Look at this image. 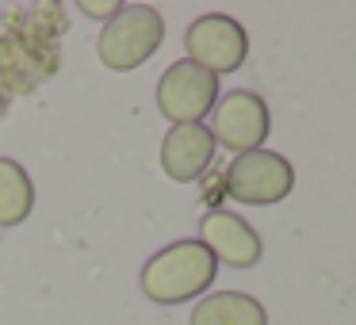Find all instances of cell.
<instances>
[{
    "mask_svg": "<svg viewBox=\"0 0 356 325\" xmlns=\"http://www.w3.org/2000/svg\"><path fill=\"white\" fill-rule=\"evenodd\" d=\"M218 276V264L195 238L172 241V245L157 249L146 264H142V294L157 306H180V302L203 299Z\"/></svg>",
    "mask_w": 356,
    "mask_h": 325,
    "instance_id": "cell-1",
    "label": "cell"
},
{
    "mask_svg": "<svg viewBox=\"0 0 356 325\" xmlns=\"http://www.w3.org/2000/svg\"><path fill=\"white\" fill-rule=\"evenodd\" d=\"M184 50H188V62L207 69L211 77H222V73H238L245 65L249 35L234 16L207 12V16L192 19V27L184 31Z\"/></svg>",
    "mask_w": 356,
    "mask_h": 325,
    "instance_id": "cell-4",
    "label": "cell"
},
{
    "mask_svg": "<svg viewBox=\"0 0 356 325\" xmlns=\"http://www.w3.org/2000/svg\"><path fill=\"white\" fill-rule=\"evenodd\" d=\"M35 207V184L27 169L12 157H0V226L27 222Z\"/></svg>",
    "mask_w": 356,
    "mask_h": 325,
    "instance_id": "cell-10",
    "label": "cell"
},
{
    "mask_svg": "<svg viewBox=\"0 0 356 325\" xmlns=\"http://www.w3.org/2000/svg\"><path fill=\"white\" fill-rule=\"evenodd\" d=\"M215 126H211V138L215 146H226L234 153H249V149H264L272 131V115L264 96L249 92V88H234L222 100L215 103Z\"/></svg>",
    "mask_w": 356,
    "mask_h": 325,
    "instance_id": "cell-6",
    "label": "cell"
},
{
    "mask_svg": "<svg viewBox=\"0 0 356 325\" xmlns=\"http://www.w3.org/2000/svg\"><path fill=\"white\" fill-rule=\"evenodd\" d=\"M119 8H123V4H108V0H100V4H96V0H81V12L92 16V19H104V24H108Z\"/></svg>",
    "mask_w": 356,
    "mask_h": 325,
    "instance_id": "cell-11",
    "label": "cell"
},
{
    "mask_svg": "<svg viewBox=\"0 0 356 325\" xmlns=\"http://www.w3.org/2000/svg\"><path fill=\"white\" fill-rule=\"evenodd\" d=\"M215 149L218 146L211 138V126L203 123L169 126V134L161 138V172L177 184H192L215 161Z\"/></svg>",
    "mask_w": 356,
    "mask_h": 325,
    "instance_id": "cell-8",
    "label": "cell"
},
{
    "mask_svg": "<svg viewBox=\"0 0 356 325\" xmlns=\"http://www.w3.org/2000/svg\"><path fill=\"white\" fill-rule=\"evenodd\" d=\"M218 103V77L200 69L195 62L180 58L157 81V111L169 119L172 126L184 123H203Z\"/></svg>",
    "mask_w": 356,
    "mask_h": 325,
    "instance_id": "cell-5",
    "label": "cell"
},
{
    "mask_svg": "<svg viewBox=\"0 0 356 325\" xmlns=\"http://www.w3.org/2000/svg\"><path fill=\"white\" fill-rule=\"evenodd\" d=\"M188 325H268L264 306L245 291H218L203 294L192 310Z\"/></svg>",
    "mask_w": 356,
    "mask_h": 325,
    "instance_id": "cell-9",
    "label": "cell"
},
{
    "mask_svg": "<svg viewBox=\"0 0 356 325\" xmlns=\"http://www.w3.org/2000/svg\"><path fill=\"white\" fill-rule=\"evenodd\" d=\"M195 241L215 256V264H230V268H253L264 253L261 233L234 210H207Z\"/></svg>",
    "mask_w": 356,
    "mask_h": 325,
    "instance_id": "cell-7",
    "label": "cell"
},
{
    "mask_svg": "<svg viewBox=\"0 0 356 325\" xmlns=\"http://www.w3.org/2000/svg\"><path fill=\"white\" fill-rule=\"evenodd\" d=\"M165 42V19L149 4H123L115 16L104 24L100 39H96V54L108 69L131 73L146 65L149 58L161 50Z\"/></svg>",
    "mask_w": 356,
    "mask_h": 325,
    "instance_id": "cell-2",
    "label": "cell"
},
{
    "mask_svg": "<svg viewBox=\"0 0 356 325\" xmlns=\"http://www.w3.org/2000/svg\"><path fill=\"white\" fill-rule=\"evenodd\" d=\"M295 188V165L276 149H249L238 153L226 169V192L245 207H272L284 203Z\"/></svg>",
    "mask_w": 356,
    "mask_h": 325,
    "instance_id": "cell-3",
    "label": "cell"
}]
</instances>
